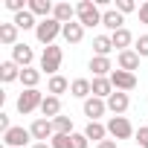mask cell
<instances>
[{"instance_id":"1","label":"cell","mask_w":148,"mask_h":148,"mask_svg":"<svg viewBox=\"0 0 148 148\" xmlns=\"http://www.w3.org/2000/svg\"><path fill=\"white\" fill-rule=\"evenodd\" d=\"M76 15H79V23L82 26H96V23H102V15L105 12H99L96 0H82V3L76 6Z\"/></svg>"},{"instance_id":"2","label":"cell","mask_w":148,"mask_h":148,"mask_svg":"<svg viewBox=\"0 0 148 148\" xmlns=\"http://www.w3.org/2000/svg\"><path fill=\"white\" fill-rule=\"evenodd\" d=\"M58 32H64V23H58L55 18H44V21L35 26L38 41H41V44H47V47H52V41L58 38Z\"/></svg>"},{"instance_id":"3","label":"cell","mask_w":148,"mask_h":148,"mask_svg":"<svg viewBox=\"0 0 148 148\" xmlns=\"http://www.w3.org/2000/svg\"><path fill=\"white\" fill-rule=\"evenodd\" d=\"M61 47H47L44 49V55H41V70L44 73H49V76H58V70H61Z\"/></svg>"},{"instance_id":"4","label":"cell","mask_w":148,"mask_h":148,"mask_svg":"<svg viewBox=\"0 0 148 148\" xmlns=\"http://www.w3.org/2000/svg\"><path fill=\"white\" fill-rule=\"evenodd\" d=\"M108 134L119 142V139H131V134H134V125L125 119V116H110V122H108Z\"/></svg>"},{"instance_id":"5","label":"cell","mask_w":148,"mask_h":148,"mask_svg":"<svg viewBox=\"0 0 148 148\" xmlns=\"http://www.w3.org/2000/svg\"><path fill=\"white\" fill-rule=\"evenodd\" d=\"M41 105H44L41 90H23V93L18 96V113H32V110L41 108Z\"/></svg>"},{"instance_id":"6","label":"cell","mask_w":148,"mask_h":148,"mask_svg":"<svg viewBox=\"0 0 148 148\" xmlns=\"http://www.w3.org/2000/svg\"><path fill=\"white\" fill-rule=\"evenodd\" d=\"M108 79H110L113 90H122V93H128V90L136 87V76H134V73H125V70H113Z\"/></svg>"},{"instance_id":"7","label":"cell","mask_w":148,"mask_h":148,"mask_svg":"<svg viewBox=\"0 0 148 148\" xmlns=\"http://www.w3.org/2000/svg\"><path fill=\"white\" fill-rule=\"evenodd\" d=\"M29 136H32V134H29L26 128H9V131L3 134V142H6L9 148H23V145L29 142Z\"/></svg>"},{"instance_id":"8","label":"cell","mask_w":148,"mask_h":148,"mask_svg":"<svg viewBox=\"0 0 148 148\" xmlns=\"http://www.w3.org/2000/svg\"><path fill=\"white\" fill-rule=\"evenodd\" d=\"M128 105H131V99H128V93H122V90H113L110 99H108V110H110L113 116H122V113L128 110Z\"/></svg>"},{"instance_id":"9","label":"cell","mask_w":148,"mask_h":148,"mask_svg":"<svg viewBox=\"0 0 148 148\" xmlns=\"http://www.w3.org/2000/svg\"><path fill=\"white\" fill-rule=\"evenodd\" d=\"M29 134H32V139H38V142H44L47 136H55L52 119H35V122H32V128H29Z\"/></svg>"},{"instance_id":"10","label":"cell","mask_w":148,"mask_h":148,"mask_svg":"<svg viewBox=\"0 0 148 148\" xmlns=\"http://www.w3.org/2000/svg\"><path fill=\"white\" fill-rule=\"evenodd\" d=\"M32 58H35V52H32L26 44H18V47H12V61H15L18 67H23V70H26V67L32 64Z\"/></svg>"},{"instance_id":"11","label":"cell","mask_w":148,"mask_h":148,"mask_svg":"<svg viewBox=\"0 0 148 148\" xmlns=\"http://www.w3.org/2000/svg\"><path fill=\"white\" fill-rule=\"evenodd\" d=\"M105 110H108V102H105V99H96V96L84 99V113L90 116V122H96V119H99Z\"/></svg>"},{"instance_id":"12","label":"cell","mask_w":148,"mask_h":148,"mask_svg":"<svg viewBox=\"0 0 148 148\" xmlns=\"http://www.w3.org/2000/svg\"><path fill=\"white\" fill-rule=\"evenodd\" d=\"M64 41L67 44H82V38H84V26L79 23V21H73V23H64Z\"/></svg>"},{"instance_id":"13","label":"cell","mask_w":148,"mask_h":148,"mask_svg":"<svg viewBox=\"0 0 148 148\" xmlns=\"http://www.w3.org/2000/svg\"><path fill=\"white\" fill-rule=\"evenodd\" d=\"M122 23H125V18H122L116 9H108V12L102 15V26H108L110 32H119V29H125Z\"/></svg>"},{"instance_id":"14","label":"cell","mask_w":148,"mask_h":148,"mask_svg":"<svg viewBox=\"0 0 148 148\" xmlns=\"http://www.w3.org/2000/svg\"><path fill=\"white\" fill-rule=\"evenodd\" d=\"M136 67H139V55H136V49H125V52H119V70L134 73Z\"/></svg>"},{"instance_id":"15","label":"cell","mask_w":148,"mask_h":148,"mask_svg":"<svg viewBox=\"0 0 148 148\" xmlns=\"http://www.w3.org/2000/svg\"><path fill=\"white\" fill-rule=\"evenodd\" d=\"M41 113H44L47 119H55V116H61V99H58V96H44Z\"/></svg>"},{"instance_id":"16","label":"cell","mask_w":148,"mask_h":148,"mask_svg":"<svg viewBox=\"0 0 148 148\" xmlns=\"http://www.w3.org/2000/svg\"><path fill=\"white\" fill-rule=\"evenodd\" d=\"M90 70H93V76H96V79H105L108 73H113V67H110V58H102V55L90 58Z\"/></svg>"},{"instance_id":"17","label":"cell","mask_w":148,"mask_h":148,"mask_svg":"<svg viewBox=\"0 0 148 148\" xmlns=\"http://www.w3.org/2000/svg\"><path fill=\"white\" fill-rule=\"evenodd\" d=\"M70 93L76 96V99H90V93H93V82H87V79H76L70 84Z\"/></svg>"},{"instance_id":"18","label":"cell","mask_w":148,"mask_h":148,"mask_svg":"<svg viewBox=\"0 0 148 148\" xmlns=\"http://www.w3.org/2000/svg\"><path fill=\"white\" fill-rule=\"evenodd\" d=\"M0 44L18 47V26L15 23H0Z\"/></svg>"},{"instance_id":"19","label":"cell","mask_w":148,"mask_h":148,"mask_svg":"<svg viewBox=\"0 0 148 148\" xmlns=\"http://www.w3.org/2000/svg\"><path fill=\"white\" fill-rule=\"evenodd\" d=\"M73 15H76V6H70V3H55L52 18H55L58 23H73Z\"/></svg>"},{"instance_id":"20","label":"cell","mask_w":148,"mask_h":148,"mask_svg":"<svg viewBox=\"0 0 148 148\" xmlns=\"http://www.w3.org/2000/svg\"><path fill=\"white\" fill-rule=\"evenodd\" d=\"M110 93H113V84H110V79H93V96L96 99H110Z\"/></svg>"},{"instance_id":"21","label":"cell","mask_w":148,"mask_h":148,"mask_svg":"<svg viewBox=\"0 0 148 148\" xmlns=\"http://www.w3.org/2000/svg\"><path fill=\"white\" fill-rule=\"evenodd\" d=\"M21 82H23V87H26V90H38V82H41V70H32V67L21 70Z\"/></svg>"},{"instance_id":"22","label":"cell","mask_w":148,"mask_h":148,"mask_svg":"<svg viewBox=\"0 0 148 148\" xmlns=\"http://www.w3.org/2000/svg\"><path fill=\"white\" fill-rule=\"evenodd\" d=\"M105 134H108V125H102V122H87V128H84V136L96 139V142H105Z\"/></svg>"},{"instance_id":"23","label":"cell","mask_w":148,"mask_h":148,"mask_svg":"<svg viewBox=\"0 0 148 148\" xmlns=\"http://www.w3.org/2000/svg\"><path fill=\"white\" fill-rule=\"evenodd\" d=\"M29 12H32V15L49 18V15L55 12V3H49V0H29Z\"/></svg>"},{"instance_id":"24","label":"cell","mask_w":148,"mask_h":148,"mask_svg":"<svg viewBox=\"0 0 148 148\" xmlns=\"http://www.w3.org/2000/svg\"><path fill=\"white\" fill-rule=\"evenodd\" d=\"M0 79H3V82L21 79V67H18L15 61H3V64H0Z\"/></svg>"},{"instance_id":"25","label":"cell","mask_w":148,"mask_h":148,"mask_svg":"<svg viewBox=\"0 0 148 148\" xmlns=\"http://www.w3.org/2000/svg\"><path fill=\"white\" fill-rule=\"evenodd\" d=\"M93 49H96V55L108 58V52L113 49V41H110L108 35H96V38H93Z\"/></svg>"},{"instance_id":"26","label":"cell","mask_w":148,"mask_h":148,"mask_svg":"<svg viewBox=\"0 0 148 148\" xmlns=\"http://www.w3.org/2000/svg\"><path fill=\"white\" fill-rule=\"evenodd\" d=\"M12 23H15L18 29H32V26H38V23H35V15H32L29 9H26V12H18Z\"/></svg>"},{"instance_id":"27","label":"cell","mask_w":148,"mask_h":148,"mask_svg":"<svg viewBox=\"0 0 148 148\" xmlns=\"http://www.w3.org/2000/svg\"><path fill=\"white\" fill-rule=\"evenodd\" d=\"M110 41H113V47H119V52H125V49L131 47V41H134V38H131V32H128V29H119V32H113V35H110Z\"/></svg>"},{"instance_id":"28","label":"cell","mask_w":148,"mask_h":148,"mask_svg":"<svg viewBox=\"0 0 148 148\" xmlns=\"http://www.w3.org/2000/svg\"><path fill=\"white\" fill-rule=\"evenodd\" d=\"M67 87H70V82H67L64 76H52V79H49V84H47L49 96H58V93H64Z\"/></svg>"},{"instance_id":"29","label":"cell","mask_w":148,"mask_h":148,"mask_svg":"<svg viewBox=\"0 0 148 148\" xmlns=\"http://www.w3.org/2000/svg\"><path fill=\"white\" fill-rule=\"evenodd\" d=\"M52 128H55V134H70L73 131V119L70 116H55L52 119Z\"/></svg>"},{"instance_id":"30","label":"cell","mask_w":148,"mask_h":148,"mask_svg":"<svg viewBox=\"0 0 148 148\" xmlns=\"http://www.w3.org/2000/svg\"><path fill=\"white\" fill-rule=\"evenodd\" d=\"M52 148H76L73 134H55V136H52Z\"/></svg>"},{"instance_id":"31","label":"cell","mask_w":148,"mask_h":148,"mask_svg":"<svg viewBox=\"0 0 148 148\" xmlns=\"http://www.w3.org/2000/svg\"><path fill=\"white\" fill-rule=\"evenodd\" d=\"M136 6H134V0H116V12L119 15H128V12H134Z\"/></svg>"},{"instance_id":"32","label":"cell","mask_w":148,"mask_h":148,"mask_svg":"<svg viewBox=\"0 0 148 148\" xmlns=\"http://www.w3.org/2000/svg\"><path fill=\"white\" fill-rule=\"evenodd\" d=\"M136 55H139V58H148V35H142V38L136 41Z\"/></svg>"},{"instance_id":"33","label":"cell","mask_w":148,"mask_h":148,"mask_svg":"<svg viewBox=\"0 0 148 148\" xmlns=\"http://www.w3.org/2000/svg\"><path fill=\"white\" fill-rule=\"evenodd\" d=\"M6 9H12L15 15H18V12H26V9H23V0H6Z\"/></svg>"},{"instance_id":"34","label":"cell","mask_w":148,"mask_h":148,"mask_svg":"<svg viewBox=\"0 0 148 148\" xmlns=\"http://www.w3.org/2000/svg\"><path fill=\"white\" fill-rule=\"evenodd\" d=\"M136 139H139V148H148V128H139L136 131Z\"/></svg>"},{"instance_id":"35","label":"cell","mask_w":148,"mask_h":148,"mask_svg":"<svg viewBox=\"0 0 148 148\" xmlns=\"http://www.w3.org/2000/svg\"><path fill=\"white\" fill-rule=\"evenodd\" d=\"M73 142H76V148H87V142H90V139H87L84 134H73Z\"/></svg>"},{"instance_id":"36","label":"cell","mask_w":148,"mask_h":148,"mask_svg":"<svg viewBox=\"0 0 148 148\" xmlns=\"http://www.w3.org/2000/svg\"><path fill=\"white\" fill-rule=\"evenodd\" d=\"M139 23H148V0L139 6Z\"/></svg>"},{"instance_id":"37","label":"cell","mask_w":148,"mask_h":148,"mask_svg":"<svg viewBox=\"0 0 148 148\" xmlns=\"http://www.w3.org/2000/svg\"><path fill=\"white\" fill-rule=\"evenodd\" d=\"M9 128H12V125H9V116H6V113H0V131H3V134H6Z\"/></svg>"},{"instance_id":"38","label":"cell","mask_w":148,"mask_h":148,"mask_svg":"<svg viewBox=\"0 0 148 148\" xmlns=\"http://www.w3.org/2000/svg\"><path fill=\"white\" fill-rule=\"evenodd\" d=\"M96 148H116V139H105V142H99Z\"/></svg>"},{"instance_id":"39","label":"cell","mask_w":148,"mask_h":148,"mask_svg":"<svg viewBox=\"0 0 148 148\" xmlns=\"http://www.w3.org/2000/svg\"><path fill=\"white\" fill-rule=\"evenodd\" d=\"M32 148H52V145H47V142H35Z\"/></svg>"}]
</instances>
